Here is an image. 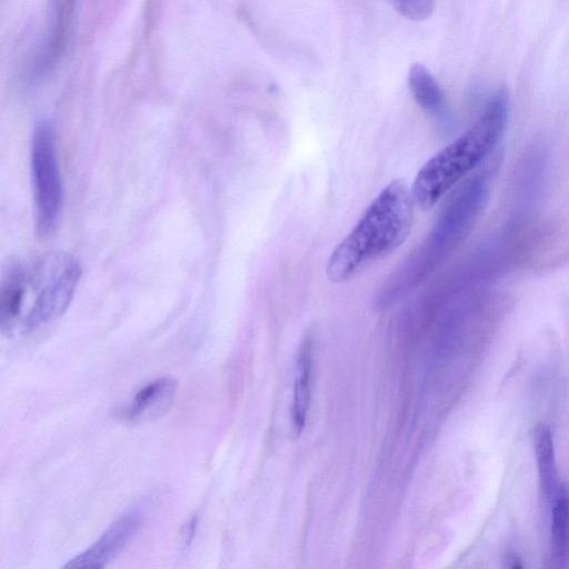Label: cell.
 <instances>
[{
  "label": "cell",
  "mask_w": 569,
  "mask_h": 569,
  "mask_svg": "<svg viewBox=\"0 0 569 569\" xmlns=\"http://www.w3.org/2000/svg\"><path fill=\"white\" fill-rule=\"evenodd\" d=\"M81 268L67 253L51 252L12 267L2 280L0 319L3 330L23 331L61 316L76 291Z\"/></svg>",
  "instance_id": "obj_1"
},
{
  "label": "cell",
  "mask_w": 569,
  "mask_h": 569,
  "mask_svg": "<svg viewBox=\"0 0 569 569\" xmlns=\"http://www.w3.org/2000/svg\"><path fill=\"white\" fill-rule=\"evenodd\" d=\"M413 204L405 181L388 183L331 252L326 267L329 281L346 282L397 250L411 231Z\"/></svg>",
  "instance_id": "obj_2"
},
{
  "label": "cell",
  "mask_w": 569,
  "mask_h": 569,
  "mask_svg": "<svg viewBox=\"0 0 569 569\" xmlns=\"http://www.w3.org/2000/svg\"><path fill=\"white\" fill-rule=\"evenodd\" d=\"M508 97L495 93L478 120L462 134L435 153L419 169L411 192L422 210L436 203L490 154L503 134Z\"/></svg>",
  "instance_id": "obj_3"
},
{
  "label": "cell",
  "mask_w": 569,
  "mask_h": 569,
  "mask_svg": "<svg viewBox=\"0 0 569 569\" xmlns=\"http://www.w3.org/2000/svg\"><path fill=\"white\" fill-rule=\"evenodd\" d=\"M483 172L465 184L448 204L432 228L426 243L406 269L420 268L425 259L427 271L450 254L470 233L487 202L490 178Z\"/></svg>",
  "instance_id": "obj_4"
},
{
  "label": "cell",
  "mask_w": 569,
  "mask_h": 569,
  "mask_svg": "<svg viewBox=\"0 0 569 569\" xmlns=\"http://www.w3.org/2000/svg\"><path fill=\"white\" fill-rule=\"evenodd\" d=\"M31 171L37 230L40 236H48L59 219L62 188L54 134L44 122L39 123L33 132Z\"/></svg>",
  "instance_id": "obj_5"
},
{
  "label": "cell",
  "mask_w": 569,
  "mask_h": 569,
  "mask_svg": "<svg viewBox=\"0 0 569 569\" xmlns=\"http://www.w3.org/2000/svg\"><path fill=\"white\" fill-rule=\"evenodd\" d=\"M143 512L132 509L121 515L82 553L70 559L66 569H100L114 559L141 526Z\"/></svg>",
  "instance_id": "obj_6"
},
{
  "label": "cell",
  "mask_w": 569,
  "mask_h": 569,
  "mask_svg": "<svg viewBox=\"0 0 569 569\" xmlns=\"http://www.w3.org/2000/svg\"><path fill=\"white\" fill-rule=\"evenodd\" d=\"M177 382L159 378L142 387L129 403L118 410V417L130 423H141L163 416L172 406Z\"/></svg>",
  "instance_id": "obj_7"
},
{
  "label": "cell",
  "mask_w": 569,
  "mask_h": 569,
  "mask_svg": "<svg viewBox=\"0 0 569 569\" xmlns=\"http://www.w3.org/2000/svg\"><path fill=\"white\" fill-rule=\"evenodd\" d=\"M532 443L538 467L541 491L551 500L559 487L552 432L549 426L538 423L532 431Z\"/></svg>",
  "instance_id": "obj_8"
},
{
  "label": "cell",
  "mask_w": 569,
  "mask_h": 569,
  "mask_svg": "<svg viewBox=\"0 0 569 569\" xmlns=\"http://www.w3.org/2000/svg\"><path fill=\"white\" fill-rule=\"evenodd\" d=\"M311 339L307 337L300 346L293 385L292 422L296 432L305 427L310 400Z\"/></svg>",
  "instance_id": "obj_9"
},
{
  "label": "cell",
  "mask_w": 569,
  "mask_h": 569,
  "mask_svg": "<svg viewBox=\"0 0 569 569\" xmlns=\"http://www.w3.org/2000/svg\"><path fill=\"white\" fill-rule=\"evenodd\" d=\"M411 94L420 108L438 114L445 107V94L432 73L421 63H413L408 74Z\"/></svg>",
  "instance_id": "obj_10"
},
{
  "label": "cell",
  "mask_w": 569,
  "mask_h": 569,
  "mask_svg": "<svg viewBox=\"0 0 569 569\" xmlns=\"http://www.w3.org/2000/svg\"><path fill=\"white\" fill-rule=\"evenodd\" d=\"M551 545L553 556L562 561L567 555L569 530V491L565 485H559L551 500Z\"/></svg>",
  "instance_id": "obj_11"
},
{
  "label": "cell",
  "mask_w": 569,
  "mask_h": 569,
  "mask_svg": "<svg viewBox=\"0 0 569 569\" xmlns=\"http://www.w3.org/2000/svg\"><path fill=\"white\" fill-rule=\"evenodd\" d=\"M390 4L402 17L413 20L422 21L428 19L433 11L435 0H388Z\"/></svg>",
  "instance_id": "obj_12"
},
{
  "label": "cell",
  "mask_w": 569,
  "mask_h": 569,
  "mask_svg": "<svg viewBox=\"0 0 569 569\" xmlns=\"http://www.w3.org/2000/svg\"><path fill=\"white\" fill-rule=\"evenodd\" d=\"M198 518L192 517L182 528L181 530V543L187 547L191 543V540L194 536V531L197 528Z\"/></svg>",
  "instance_id": "obj_13"
},
{
  "label": "cell",
  "mask_w": 569,
  "mask_h": 569,
  "mask_svg": "<svg viewBox=\"0 0 569 569\" xmlns=\"http://www.w3.org/2000/svg\"><path fill=\"white\" fill-rule=\"evenodd\" d=\"M502 563L506 568L517 569L523 568L521 558L513 550H506L502 556Z\"/></svg>",
  "instance_id": "obj_14"
}]
</instances>
